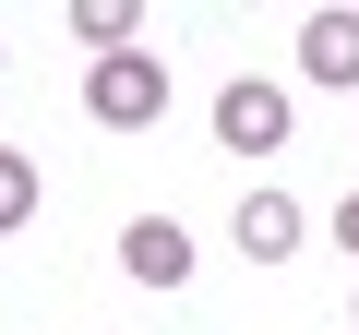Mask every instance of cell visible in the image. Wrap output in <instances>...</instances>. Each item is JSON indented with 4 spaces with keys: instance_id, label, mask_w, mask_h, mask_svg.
Masks as SVG:
<instances>
[{
    "instance_id": "6da1fadb",
    "label": "cell",
    "mask_w": 359,
    "mask_h": 335,
    "mask_svg": "<svg viewBox=\"0 0 359 335\" xmlns=\"http://www.w3.org/2000/svg\"><path fill=\"white\" fill-rule=\"evenodd\" d=\"M84 120H96V132H156V120H168V60H156V48L96 60V72H84Z\"/></svg>"
},
{
    "instance_id": "7a4b0ae2",
    "label": "cell",
    "mask_w": 359,
    "mask_h": 335,
    "mask_svg": "<svg viewBox=\"0 0 359 335\" xmlns=\"http://www.w3.org/2000/svg\"><path fill=\"white\" fill-rule=\"evenodd\" d=\"M216 144H228V156H276V144H287V84L240 72V84L216 96Z\"/></svg>"
},
{
    "instance_id": "3957f363",
    "label": "cell",
    "mask_w": 359,
    "mask_h": 335,
    "mask_svg": "<svg viewBox=\"0 0 359 335\" xmlns=\"http://www.w3.org/2000/svg\"><path fill=\"white\" fill-rule=\"evenodd\" d=\"M120 275L132 287H192V228L180 216H132L120 228Z\"/></svg>"
},
{
    "instance_id": "277c9868",
    "label": "cell",
    "mask_w": 359,
    "mask_h": 335,
    "mask_svg": "<svg viewBox=\"0 0 359 335\" xmlns=\"http://www.w3.org/2000/svg\"><path fill=\"white\" fill-rule=\"evenodd\" d=\"M228 228H240V252H252V264H287V252H299V204H287L276 180H264V192H240V216H228Z\"/></svg>"
},
{
    "instance_id": "5b68a950",
    "label": "cell",
    "mask_w": 359,
    "mask_h": 335,
    "mask_svg": "<svg viewBox=\"0 0 359 335\" xmlns=\"http://www.w3.org/2000/svg\"><path fill=\"white\" fill-rule=\"evenodd\" d=\"M299 72L347 96V84H359V13H311V25H299Z\"/></svg>"
},
{
    "instance_id": "8992f818",
    "label": "cell",
    "mask_w": 359,
    "mask_h": 335,
    "mask_svg": "<svg viewBox=\"0 0 359 335\" xmlns=\"http://www.w3.org/2000/svg\"><path fill=\"white\" fill-rule=\"evenodd\" d=\"M72 36H84L96 60H120V48H144V13H132V0H84V13H72Z\"/></svg>"
},
{
    "instance_id": "52a82bcc",
    "label": "cell",
    "mask_w": 359,
    "mask_h": 335,
    "mask_svg": "<svg viewBox=\"0 0 359 335\" xmlns=\"http://www.w3.org/2000/svg\"><path fill=\"white\" fill-rule=\"evenodd\" d=\"M25 216H36V156H25V144H0V240H13Z\"/></svg>"
},
{
    "instance_id": "ba28073f",
    "label": "cell",
    "mask_w": 359,
    "mask_h": 335,
    "mask_svg": "<svg viewBox=\"0 0 359 335\" xmlns=\"http://www.w3.org/2000/svg\"><path fill=\"white\" fill-rule=\"evenodd\" d=\"M335 252H359V192H347V204H335Z\"/></svg>"
},
{
    "instance_id": "9c48e42d",
    "label": "cell",
    "mask_w": 359,
    "mask_h": 335,
    "mask_svg": "<svg viewBox=\"0 0 359 335\" xmlns=\"http://www.w3.org/2000/svg\"><path fill=\"white\" fill-rule=\"evenodd\" d=\"M347 323H359V299H347Z\"/></svg>"
}]
</instances>
